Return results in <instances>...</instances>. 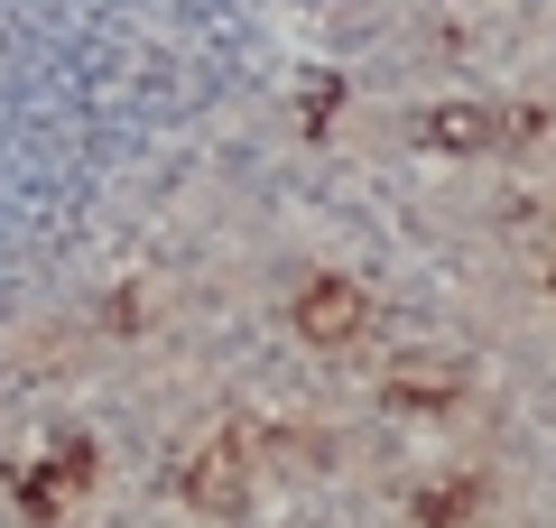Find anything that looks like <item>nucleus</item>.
Here are the masks:
<instances>
[{
    "mask_svg": "<svg viewBox=\"0 0 556 528\" xmlns=\"http://www.w3.org/2000/svg\"><path fill=\"white\" fill-rule=\"evenodd\" d=\"M306 325H316V334H343V325H353V288H316Z\"/></svg>",
    "mask_w": 556,
    "mask_h": 528,
    "instance_id": "f257e3e1",
    "label": "nucleus"
}]
</instances>
